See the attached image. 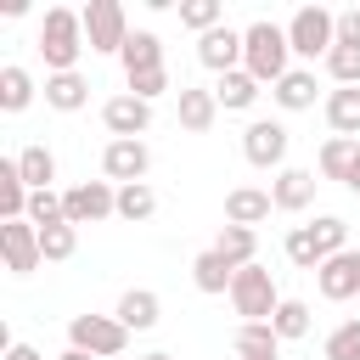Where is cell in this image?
<instances>
[{"instance_id":"6da1fadb","label":"cell","mask_w":360,"mask_h":360,"mask_svg":"<svg viewBox=\"0 0 360 360\" xmlns=\"http://www.w3.org/2000/svg\"><path fill=\"white\" fill-rule=\"evenodd\" d=\"M287 56H292V45H287V28H276L270 17H259V22H248L242 28V68L259 79V84H281L292 68H287Z\"/></svg>"},{"instance_id":"7a4b0ae2","label":"cell","mask_w":360,"mask_h":360,"mask_svg":"<svg viewBox=\"0 0 360 360\" xmlns=\"http://www.w3.org/2000/svg\"><path fill=\"white\" fill-rule=\"evenodd\" d=\"M84 11H68V6H51L45 22H39V56L51 73H73L79 51H84Z\"/></svg>"},{"instance_id":"3957f363","label":"cell","mask_w":360,"mask_h":360,"mask_svg":"<svg viewBox=\"0 0 360 360\" xmlns=\"http://www.w3.org/2000/svg\"><path fill=\"white\" fill-rule=\"evenodd\" d=\"M287 45H292V56H304V62L332 56V45H338V11H326V6H298L292 22H287Z\"/></svg>"},{"instance_id":"277c9868","label":"cell","mask_w":360,"mask_h":360,"mask_svg":"<svg viewBox=\"0 0 360 360\" xmlns=\"http://www.w3.org/2000/svg\"><path fill=\"white\" fill-rule=\"evenodd\" d=\"M129 343V326L118 315H73L68 321V349H84L96 360H118Z\"/></svg>"},{"instance_id":"5b68a950","label":"cell","mask_w":360,"mask_h":360,"mask_svg":"<svg viewBox=\"0 0 360 360\" xmlns=\"http://www.w3.org/2000/svg\"><path fill=\"white\" fill-rule=\"evenodd\" d=\"M231 309H236L242 321H270V315L281 309V292H276V281H270L264 264H242V270H236V281H231Z\"/></svg>"},{"instance_id":"8992f818","label":"cell","mask_w":360,"mask_h":360,"mask_svg":"<svg viewBox=\"0 0 360 360\" xmlns=\"http://www.w3.org/2000/svg\"><path fill=\"white\" fill-rule=\"evenodd\" d=\"M129 34L135 28L124 22V6L118 0H90L84 6V39H90V51H124Z\"/></svg>"},{"instance_id":"52a82bcc","label":"cell","mask_w":360,"mask_h":360,"mask_svg":"<svg viewBox=\"0 0 360 360\" xmlns=\"http://www.w3.org/2000/svg\"><path fill=\"white\" fill-rule=\"evenodd\" d=\"M62 202H68V225H96V219L118 214V191H112V180L68 186V191H62Z\"/></svg>"},{"instance_id":"ba28073f","label":"cell","mask_w":360,"mask_h":360,"mask_svg":"<svg viewBox=\"0 0 360 360\" xmlns=\"http://www.w3.org/2000/svg\"><path fill=\"white\" fill-rule=\"evenodd\" d=\"M242 152H248L253 169H281V163H287V124L253 118V124L242 129Z\"/></svg>"},{"instance_id":"9c48e42d","label":"cell","mask_w":360,"mask_h":360,"mask_svg":"<svg viewBox=\"0 0 360 360\" xmlns=\"http://www.w3.org/2000/svg\"><path fill=\"white\" fill-rule=\"evenodd\" d=\"M315 287H321V298H332V304H349V298H360V248H343V253H332V259L315 270Z\"/></svg>"},{"instance_id":"30bf717a","label":"cell","mask_w":360,"mask_h":360,"mask_svg":"<svg viewBox=\"0 0 360 360\" xmlns=\"http://www.w3.org/2000/svg\"><path fill=\"white\" fill-rule=\"evenodd\" d=\"M0 248H6V270L11 276H34L39 270V225H28V219H6L0 225Z\"/></svg>"},{"instance_id":"8fae6325","label":"cell","mask_w":360,"mask_h":360,"mask_svg":"<svg viewBox=\"0 0 360 360\" xmlns=\"http://www.w3.org/2000/svg\"><path fill=\"white\" fill-rule=\"evenodd\" d=\"M101 124L112 129V141H141L146 129H152V101H141V96H112L107 107H101Z\"/></svg>"},{"instance_id":"7c38bea8","label":"cell","mask_w":360,"mask_h":360,"mask_svg":"<svg viewBox=\"0 0 360 360\" xmlns=\"http://www.w3.org/2000/svg\"><path fill=\"white\" fill-rule=\"evenodd\" d=\"M101 169H107V180L135 186V180H146V169H152V146H146V141H107Z\"/></svg>"},{"instance_id":"4fadbf2b","label":"cell","mask_w":360,"mask_h":360,"mask_svg":"<svg viewBox=\"0 0 360 360\" xmlns=\"http://www.w3.org/2000/svg\"><path fill=\"white\" fill-rule=\"evenodd\" d=\"M197 62L214 68V73H236V62H242V28L219 22L214 34H202L197 39Z\"/></svg>"},{"instance_id":"5bb4252c","label":"cell","mask_w":360,"mask_h":360,"mask_svg":"<svg viewBox=\"0 0 360 360\" xmlns=\"http://www.w3.org/2000/svg\"><path fill=\"white\" fill-rule=\"evenodd\" d=\"M118 62H124V79H135V73H152V68H163V39H158L152 28H135V34L124 39Z\"/></svg>"},{"instance_id":"9a60e30c","label":"cell","mask_w":360,"mask_h":360,"mask_svg":"<svg viewBox=\"0 0 360 360\" xmlns=\"http://www.w3.org/2000/svg\"><path fill=\"white\" fill-rule=\"evenodd\" d=\"M270 202H276L281 214L309 208V202H315V174H309V169H281L276 186H270Z\"/></svg>"},{"instance_id":"2e32d148","label":"cell","mask_w":360,"mask_h":360,"mask_svg":"<svg viewBox=\"0 0 360 360\" xmlns=\"http://www.w3.org/2000/svg\"><path fill=\"white\" fill-rule=\"evenodd\" d=\"M90 101V79L73 68V73H45V107H56V112H79Z\"/></svg>"},{"instance_id":"e0dca14e","label":"cell","mask_w":360,"mask_h":360,"mask_svg":"<svg viewBox=\"0 0 360 360\" xmlns=\"http://www.w3.org/2000/svg\"><path fill=\"white\" fill-rule=\"evenodd\" d=\"M270 191H259V186H236L231 197H225V225H259V219H270Z\"/></svg>"},{"instance_id":"ac0fdd59","label":"cell","mask_w":360,"mask_h":360,"mask_svg":"<svg viewBox=\"0 0 360 360\" xmlns=\"http://www.w3.org/2000/svg\"><path fill=\"white\" fill-rule=\"evenodd\" d=\"M214 118H219V101H214V90H191V84H180V129H191V135H208V129H214Z\"/></svg>"},{"instance_id":"d6986e66","label":"cell","mask_w":360,"mask_h":360,"mask_svg":"<svg viewBox=\"0 0 360 360\" xmlns=\"http://www.w3.org/2000/svg\"><path fill=\"white\" fill-rule=\"evenodd\" d=\"M214 253L225 259V264H259V231H248V225H219V236H214Z\"/></svg>"},{"instance_id":"ffe728a7","label":"cell","mask_w":360,"mask_h":360,"mask_svg":"<svg viewBox=\"0 0 360 360\" xmlns=\"http://www.w3.org/2000/svg\"><path fill=\"white\" fill-rule=\"evenodd\" d=\"M326 124H332L343 141L360 135V84H338V90L326 96Z\"/></svg>"},{"instance_id":"44dd1931","label":"cell","mask_w":360,"mask_h":360,"mask_svg":"<svg viewBox=\"0 0 360 360\" xmlns=\"http://www.w3.org/2000/svg\"><path fill=\"white\" fill-rule=\"evenodd\" d=\"M214 101H219L225 112H248V107L259 101V79H253L248 68H236V73H219V84H214Z\"/></svg>"},{"instance_id":"7402d4cb","label":"cell","mask_w":360,"mask_h":360,"mask_svg":"<svg viewBox=\"0 0 360 360\" xmlns=\"http://www.w3.org/2000/svg\"><path fill=\"white\" fill-rule=\"evenodd\" d=\"M191 281H197V292H231V281H236V264H225L214 248H202V253L191 259Z\"/></svg>"},{"instance_id":"603a6c76","label":"cell","mask_w":360,"mask_h":360,"mask_svg":"<svg viewBox=\"0 0 360 360\" xmlns=\"http://www.w3.org/2000/svg\"><path fill=\"white\" fill-rule=\"evenodd\" d=\"M129 332H152L158 326V292H146V287H129L124 298H118V309H112Z\"/></svg>"},{"instance_id":"cb8c5ba5","label":"cell","mask_w":360,"mask_h":360,"mask_svg":"<svg viewBox=\"0 0 360 360\" xmlns=\"http://www.w3.org/2000/svg\"><path fill=\"white\" fill-rule=\"evenodd\" d=\"M270 96H276L287 112H304V107H315V73H309V68H292Z\"/></svg>"},{"instance_id":"d4e9b609","label":"cell","mask_w":360,"mask_h":360,"mask_svg":"<svg viewBox=\"0 0 360 360\" xmlns=\"http://www.w3.org/2000/svg\"><path fill=\"white\" fill-rule=\"evenodd\" d=\"M17 169H22L28 191H51V180H56V158H51V146H22V152H17Z\"/></svg>"},{"instance_id":"484cf974","label":"cell","mask_w":360,"mask_h":360,"mask_svg":"<svg viewBox=\"0 0 360 360\" xmlns=\"http://www.w3.org/2000/svg\"><path fill=\"white\" fill-rule=\"evenodd\" d=\"M34 101V73L28 68H0V112H22Z\"/></svg>"},{"instance_id":"4316f807","label":"cell","mask_w":360,"mask_h":360,"mask_svg":"<svg viewBox=\"0 0 360 360\" xmlns=\"http://www.w3.org/2000/svg\"><path fill=\"white\" fill-rule=\"evenodd\" d=\"M152 214H158V191H152L146 180H135V186H118V219L141 225V219H152Z\"/></svg>"},{"instance_id":"83f0119b","label":"cell","mask_w":360,"mask_h":360,"mask_svg":"<svg viewBox=\"0 0 360 360\" xmlns=\"http://www.w3.org/2000/svg\"><path fill=\"white\" fill-rule=\"evenodd\" d=\"M231 343H236V354H281V338L270 321H242Z\"/></svg>"},{"instance_id":"f1b7e54d","label":"cell","mask_w":360,"mask_h":360,"mask_svg":"<svg viewBox=\"0 0 360 360\" xmlns=\"http://www.w3.org/2000/svg\"><path fill=\"white\" fill-rule=\"evenodd\" d=\"M270 326H276V338H281V343L309 338V304H304V298H281V309L270 315Z\"/></svg>"},{"instance_id":"f546056e","label":"cell","mask_w":360,"mask_h":360,"mask_svg":"<svg viewBox=\"0 0 360 360\" xmlns=\"http://www.w3.org/2000/svg\"><path fill=\"white\" fill-rule=\"evenodd\" d=\"M354 152H360V141H343V135H332V141L321 146V174H326V180H349V163H354Z\"/></svg>"},{"instance_id":"4dcf8cb0","label":"cell","mask_w":360,"mask_h":360,"mask_svg":"<svg viewBox=\"0 0 360 360\" xmlns=\"http://www.w3.org/2000/svg\"><path fill=\"white\" fill-rule=\"evenodd\" d=\"M309 236H315V248L332 259V253H343V248H349V219H338V214H321V219L309 225Z\"/></svg>"},{"instance_id":"1f68e13d","label":"cell","mask_w":360,"mask_h":360,"mask_svg":"<svg viewBox=\"0 0 360 360\" xmlns=\"http://www.w3.org/2000/svg\"><path fill=\"white\" fill-rule=\"evenodd\" d=\"M73 248H79V225H45V231H39V253H45L51 264L73 259Z\"/></svg>"},{"instance_id":"d6a6232c","label":"cell","mask_w":360,"mask_h":360,"mask_svg":"<svg viewBox=\"0 0 360 360\" xmlns=\"http://www.w3.org/2000/svg\"><path fill=\"white\" fill-rule=\"evenodd\" d=\"M219 17H225V6H219V0H180V22H186V28H197V34H214V28H219Z\"/></svg>"},{"instance_id":"836d02e7","label":"cell","mask_w":360,"mask_h":360,"mask_svg":"<svg viewBox=\"0 0 360 360\" xmlns=\"http://www.w3.org/2000/svg\"><path fill=\"white\" fill-rule=\"evenodd\" d=\"M287 259H292L298 270H321V264H326V253L315 248V236H309V225H298V231L287 236Z\"/></svg>"},{"instance_id":"e575fe53","label":"cell","mask_w":360,"mask_h":360,"mask_svg":"<svg viewBox=\"0 0 360 360\" xmlns=\"http://www.w3.org/2000/svg\"><path fill=\"white\" fill-rule=\"evenodd\" d=\"M326 360H360V315L343 321V326H332V338H326Z\"/></svg>"},{"instance_id":"d590c367","label":"cell","mask_w":360,"mask_h":360,"mask_svg":"<svg viewBox=\"0 0 360 360\" xmlns=\"http://www.w3.org/2000/svg\"><path fill=\"white\" fill-rule=\"evenodd\" d=\"M326 73H332L338 84H360V45H332Z\"/></svg>"},{"instance_id":"8d00e7d4","label":"cell","mask_w":360,"mask_h":360,"mask_svg":"<svg viewBox=\"0 0 360 360\" xmlns=\"http://www.w3.org/2000/svg\"><path fill=\"white\" fill-rule=\"evenodd\" d=\"M169 90V68H152V73H135L129 79V96H141V101H158Z\"/></svg>"},{"instance_id":"74e56055","label":"cell","mask_w":360,"mask_h":360,"mask_svg":"<svg viewBox=\"0 0 360 360\" xmlns=\"http://www.w3.org/2000/svg\"><path fill=\"white\" fill-rule=\"evenodd\" d=\"M338 45H360V6L338 11Z\"/></svg>"},{"instance_id":"f35d334b","label":"cell","mask_w":360,"mask_h":360,"mask_svg":"<svg viewBox=\"0 0 360 360\" xmlns=\"http://www.w3.org/2000/svg\"><path fill=\"white\" fill-rule=\"evenodd\" d=\"M6 360H39L34 343H6Z\"/></svg>"},{"instance_id":"ab89813d","label":"cell","mask_w":360,"mask_h":360,"mask_svg":"<svg viewBox=\"0 0 360 360\" xmlns=\"http://www.w3.org/2000/svg\"><path fill=\"white\" fill-rule=\"evenodd\" d=\"M343 186H349V191L360 197V152H354V163H349V180H343Z\"/></svg>"},{"instance_id":"60d3db41","label":"cell","mask_w":360,"mask_h":360,"mask_svg":"<svg viewBox=\"0 0 360 360\" xmlns=\"http://www.w3.org/2000/svg\"><path fill=\"white\" fill-rule=\"evenodd\" d=\"M56 360H96V354H84V349H62Z\"/></svg>"},{"instance_id":"b9f144b4","label":"cell","mask_w":360,"mask_h":360,"mask_svg":"<svg viewBox=\"0 0 360 360\" xmlns=\"http://www.w3.org/2000/svg\"><path fill=\"white\" fill-rule=\"evenodd\" d=\"M236 360H281V354H236Z\"/></svg>"},{"instance_id":"7bdbcfd3","label":"cell","mask_w":360,"mask_h":360,"mask_svg":"<svg viewBox=\"0 0 360 360\" xmlns=\"http://www.w3.org/2000/svg\"><path fill=\"white\" fill-rule=\"evenodd\" d=\"M146 360H174V354H146Z\"/></svg>"}]
</instances>
